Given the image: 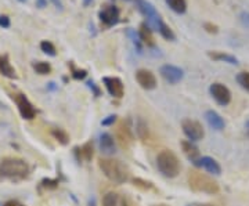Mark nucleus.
I'll return each instance as SVG.
<instances>
[{
    "mask_svg": "<svg viewBox=\"0 0 249 206\" xmlns=\"http://www.w3.org/2000/svg\"><path fill=\"white\" fill-rule=\"evenodd\" d=\"M98 168L109 181L115 184H124L129 180V176H130V172L124 163L112 158L98 159Z\"/></svg>",
    "mask_w": 249,
    "mask_h": 206,
    "instance_id": "nucleus-1",
    "label": "nucleus"
},
{
    "mask_svg": "<svg viewBox=\"0 0 249 206\" xmlns=\"http://www.w3.org/2000/svg\"><path fill=\"white\" fill-rule=\"evenodd\" d=\"M29 173V166L21 158L7 156L0 162V177L11 180L25 179Z\"/></svg>",
    "mask_w": 249,
    "mask_h": 206,
    "instance_id": "nucleus-2",
    "label": "nucleus"
},
{
    "mask_svg": "<svg viewBox=\"0 0 249 206\" xmlns=\"http://www.w3.org/2000/svg\"><path fill=\"white\" fill-rule=\"evenodd\" d=\"M157 168L162 176L168 177V179H175L178 177L180 173V161L176 156V154L170 150H162L157 155Z\"/></svg>",
    "mask_w": 249,
    "mask_h": 206,
    "instance_id": "nucleus-3",
    "label": "nucleus"
},
{
    "mask_svg": "<svg viewBox=\"0 0 249 206\" xmlns=\"http://www.w3.org/2000/svg\"><path fill=\"white\" fill-rule=\"evenodd\" d=\"M188 184L190 189L196 192H205V194H216L219 192V184L212 177L206 176L204 173L193 171L188 174Z\"/></svg>",
    "mask_w": 249,
    "mask_h": 206,
    "instance_id": "nucleus-4",
    "label": "nucleus"
},
{
    "mask_svg": "<svg viewBox=\"0 0 249 206\" xmlns=\"http://www.w3.org/2000/svg\"><path fill=\"white\" fill-rule=\"evenodd\" d=\"M136 1V7L142 13V16L147 19V25L151 28V31H158L160 22L162 21V18L160 17L157 9L154 7V4L147 1V0H134Z\"/></svg>",
    "mask_w": 249,
    "mask_h": 206,
    "instance_id": "nucleus-5",
    "label": "nucleus"
},
{
    "mask_svg": "<svg viewBox=\"0 0 249 206\" xmlns=\"http://www.w3.org/2000/svg\"><path fill=\"white\" fill-rule=\"evenodd\" d=\"M181 129H183V133L186 135V137L196 143V141H199L202 140L205 136V130L202 125L198 122V120H194V119H183L181 120Z\"/></svg>",
    "mask_w": 249,
    "mask_h": 206,
    "instance_id": "nucleus-6",
    "label": "nucleus"
},
{
    "mask_svg": "<svg viewBox=\"0 0 249 206\" xmlns=\"http://www.w3.org/2000/svg\"><path fill=\"white\" fill-rule=\"evenodd\" d=\"M209 93L211 96L213 97V100L222 107H226L230 104L231 101V91L229 90L227 86H224L223 83H219V82H214L209 87Z\"/></svg>",
    "mask_w": 249,
    "mask_h": 206,
    "instance_id": "nucleus-7",
    "label": "nucleus"
},
{
    "mask_svg": "<svg viewBox=\"0 0 249 206\" xmlns=\"http://www.w3.org/2000/svg\"><path fill=\"white\" fill-rule=\"evenodd\" d=\"M160 76L168 82V83H170V85H176V83H178V82L184 78L183 69L176 67V65H170V64L162 65L160 69Z\"/></svg>",
    "mask_w": 249,
    "mask_h": 206,
    "instance_id": "nucleus-8",
    "label": "nucleus"
},
{
    "mask_svg": "<svg viewBox=\"0 0 249 206\" xmlns=\"http://www.w3.org/2000/svg\"><path fill=\"white\" fill-rule=\"evenodd\" d=\"M98 17H100V21L106 25V27H114L119 22V9L114 6V4H108L106 7L100 10L98 13Z\"/></svg>",
    "mask_w": 249,
    "mask_h": 206,
    "instance_id": "nucleus-9",
    "label": "nucleus"
},
{
    "mask_svg": "<svg viewBox=\"0 0 249 206\" xmlns=\"http://www.w3.org/2000/svg\"><path fill=\"white\" fill-rule=\"evenodd\" d=\"M116 138L124 148H127L133 143V132L129 120H121L116 129Z\"/></svg>",
    "mask_w": 249,
    "mask_h": 206,
    "instance_id": "nucleus-10",
    "label": "nucleus"
},
{
    "mask_svg": "<svg viewBox=\"0 0 249 206\" xmlns=\"http://www.w3.org/2000/svg\"><path fill=\"white\" fill-rule=\"evenodd\" d=\"M16 104H17L18 111L21 114V117L27 120H32L36 115L35 107L32 105V103L25 97V94H17L16 96Z\"/></svg>",
    "mask_w": 249,
    "mask_h": 206,
    "instance_id": "nucleus-11",
    "label": "nucleus"
},
{
    "mask_svg": "<svg viewBox=\"0 0 249 206\" xmlns=\"http://www.w3.org/2000/svg\"><path fill=\"white\" fill-rule=\"evenodd\" d=\"M104 86L106 89L108 90V93L115 97V99H122L124 94V87L122 81L119 78H115V76H106L104 79Z\"/></svg>",
    "mask_w": 249,
    "mask_h": 206,
    "instance_id": "nucleus-12",
    "label": "nucleus"
},
{
    "mask_svg": "<svg viewBox=\"0 0 249 206\" xmlns=\"http://www.w3.org/2000/svg\"><path fill=\"white\" fill-rule=\"evenodd\" d=\"M136 81L144 90H154L157 87V78L150 69H139L136 72Z\"/></svg>",
    "mask_w": 249,
    "mask_h": 206,
    "instance_id": "nucleus-13",
    "label": "nucleus"
},
{
    "mask_svg": "<svg viewBox=\"0 0 249 206\" xmlns=\"http://www.w3.org/2000/svg\"><path fill=\"white\" fill-rule=\"evenodd\" d=\"M194 165L196 168H202L205 172H208V173H211L213 176L222 174V168H220L219 162L213 159V158H211V156H201Z\"/></svg>",
    "mask_w": 249,
    "mask_h": 206,
    "instance_id": "nucleus-14",
    "label": "nucleus"
},
{
    "mask_svg": "<svg viewBox=\"0 0 249 206\" xmlns=\"http://www.w3.org/2000/svg\"><path fill=\"white\" fill-rule=\"evenodd\" d=\"M98 144H100V151L104 155H114L116 153L115 138L109 133H103L100 136Z\"/></svg>",
    "mask_w": 249,
    "mask_h": 206,
    "instance_id": "nucleus-15",
    "label": "nucleus"
},
{
    "mask_svg": "<svg viewBox=\"0 0 249 206\" xmlns=\"http://www.w3.org/2000/svg\"><path fill=\"white\" fill-rule=\"evenodd\" d=\"M205 119H206L208 125L211 126L212 129H214V130H217V132H220V130H223L226 127L224 119L213 109H209V111L205 112Z\"/></svg>",
    "mask_w": 249,
    "mask_h": 206,
    "instance_id": "nucleus-16",
    "label": "nucleus"
},
{
    "mask_svg": "<svg viewBox=\"0 0 249 206\" xmlns=\"http://www.w3.org/2000/svg\"><path fill=\"white\" fill-rule=\"evenodd\" d=\"M180 144H181V148H183L184 155H186L187 158L193 162V163H196V162L201 158L199 150H198V147H196L193 141H190V140H183Z\"/></svg>",
    "mask_w": 249,
    "mask_h": 206,
    "instance_id": "nucleus-17",
    "label": "nucleus"
},
{
    "mask_svg": "<svg viewBox=\"0 0 249 206\" xmlns=\"http://www.w3.org/2000/svg\"><path fill=\"white\" fill-rule=\"evenodd\" d=\"M103 206H127V202L121 194L109 191L103 197Z\"/></svg>",
    "mask_w": 249,
    "mask_h": 206,
    "instance_id": "nucleus-18",
    "label": "nucleus"
},
{
    "mask_svg": "<svg viewBox=\"0 0 249 206\" xmlns=\"http://www.w3.org/2000/svg\"><path fill=\"white\" fill-rule=\"evenodd\" d=\"M0 73L9 79H17V73L16 69L13 68V65L10 64L9 57L7 55H0Z\"/></svg>",
    "mask_w": 249,
    "mask_h": 206,
    "instance_id": "nucleus-19",
    "label": "nucleus"
},
{
    "mask_svg": "<svg viewBox=\"0 0 249 206\" xmlns=\"http://www.w3.org/2000/svg\"><path fill=\"white\" fill-rule=\"evenodd\" d=\"M139 36H140V40L142 43L147 45L148 47H155V42H154V36H152L151 28L148 27L145 22H142L139 29Z\"/></svg>",
    "mask_w": 249,
    "mask_h": 206,
    "instance_id": "nucleus-20",
    "label": "nucleus"
},
{
    "mask_svg": "<svg viewBox=\"0 0 249 206\" xmlns=\"http://www.w3.org/2000/svg\"><path fill=\"white\" fill-rule=\"evenodd\" d=\"M208 55L214 61H224V63L231 64V65H238V60L231 54H226L222 52H209Z\"/></svg>",
    "mask_w": 249,
    "mask_h": 206,
    "instance_id": "nucleus-21",
    "label": "nucleus"
},
{
    "mask_svg": "<svg viewBox=\"0 0 249 206\" xmlns=\"http://www.w3.org/2000/svg\"><path fill=\"white\" fill-rule=\"evenodd\" d=\"M136 133H137V137L142 140V141H147L148 137H150V130H148V125L147 122H144V119L139 118L137 120V125H136Z\"/></svg>",
    "mask_w": 249,
    "mask_h": 206,
    "instance_id": "nucleus-22",
    "label": "nucleus"
},
{
    "mask_svg": "<svg viewBox=\"0 0 249 206\" xmlns=\"http://www.w3.org/2000/svg\"><path fill=\"white\" fill-rule=\"evenodd\" d=\"M169 9L178 14H184L187 11V1L186 0H165Z\"/></svg>",
    "mask_w": 249,
    "mask_h": 206,
    "instance_id": "nucleus-23",
    "label": "nucleus"
},
{
    "mask_svg": "<svg viewBox=\"0 0 249 206\" xmlns=\"http://www.w3.org/2000/svg\"><path fill=\"white\" fill-rule=\"evenodd\" d=\"M76 148H78V147H76ZM78 153L80 154V158H82V159H85L86 162L91 161L93 154H94V150H93V143H91V141H88L86 144H83V145L80 147V150L78 148Z\"/></svg>",
    "mask_w": 249,
    "mask_h": 206,
    "instance_id": "nucleus-24",
    "label": "nucleus"
},
{
    "mask_svg": "<svg viewBox=\"0 0 249 206\" xmlns=\"http://www.w3.org/2000/svg\"><path fill=\"white\" fill-rule=\"evenodd\" d=\"M158 32H160V36H162L163 39H166V40H170V42L176 40V35H175V32H173V31H172V28H170L169 25H166L163 21H160V22Z\"/></svg>",
    "mask_w": 249,
    "mask_h": 206,
    "instance_id": "nucleus-25",
    "label": "nucleus"
},
{
    "mask_svg": "<svg viewBox=\"0 0 249 206\" xmlns=\"http://www.w3.org/2000/svg\"><path fill=\"white\" fill-rule=\"evenodd\" d=\"M52 136H53L58 143L62 144V145H67V144L70 143V136H68V133L65 130H62V129H53L52 130Z\"/></svg>",
    "mask_w": 249,
    "mask_h": 206,
    "instance_id": "nucleus-26",
    "label": "nucleus"
},
{
    "mask_svg": "<svg viewBox=\"0 0 249 206\" xmlns=\"http://www.w3.org/2000/svg\"><path fill=\"white\" fill-rule=\"evenodd\" d=\"M34 69L39 75H49L52 72V65L45 61H39V63L34 64Z\"/></svg>",
    "mask_w": 249,
    "mask_h": 206,
    "instance_id": "nucleus-27",
    "label": "nucleus"
},
{
    "mask_svg": "<svg viewBox=\"0 0 249 206\" xmlns=\"http://www.w3.org/2000/svg\"><path fill=\"white\" fill-rule=\"evenodd\" d=\"M237 82L241 87L249 93V72H241L237 75Z\"/></svg>",
    "mask_w": 249,
    "mask_h": 206,
    "instance_id": "nucleus-28",
    "label": "nucleus"
},
{
    "mask_svg": "<svg viewBox=\"0 0 249 206\" xmlns=\"http://www.w3.org/2000/svg\"><path fill=\"white\" fill-rule=\"evenodd\" d=\"M40 50H42L43 53L47 54V55H52V57H54V55L57 54L54 45L52 42H49V40H43V42L40 43Z\"/></svg>",
    "mask_w": 249,
    "mask_h": 206,
    "instance_id": "nucleus-29",
    "label": "nucleus"
},
{
    "mask_svg": "<svg viewBox=\"0 0 249 206\" xmlns=\"http://www.w3.org/2000/svg\"><path fill=\"white\" fill-rule=\"evenodd\" d=\"M88 76V71L86 69H75L73 67H72V78L73 79H85Z\"/></svg>",
    "mask_w": 249,
    "mask_h": 206,
    "instance_id": "nucleus-30",
    "label": "nucleus"
},
{
    "mask_svg": "<svg viewBox=\"0 0 249 206\" xmlns=\"http://www.w3.org/2000/svg\"><path fill=\"white\" fill-rule=\"evenodd\" d=\"M133 183H134V186H137V187H142L144 189H152L151 183H150V181H145V180L134 179Z\"/></svg>",
    "mask_w": 249,
    "mask_h": 206,
    "instance_id": "nucleus-31",
    "label": "nucleus"
},
{
    "mask_svg": "<svg viewBox=\"0 0 249 206\" xmlns=\"http://www.w3.org/2000/svg\"><path fill=\"white\" fill-rule=\"evenodd\" d=\"M42 184L46 189H57L58 187V180L53 179H43L42 180Z\"/></svg>",
    "mask_w": 249,
    "mask_h": 206,
    "instance_id": "nucleus-32",
    "label": "nucleus"
},
{
    "mask_svg": "<svg viewBox=\"0 0 249 206\" xmlns=\"http://www.w3.org/2000/svg\"><path fill=\"white\" fill-rule=\"evenodd\" d=\"M204 28L206 32H209V34H217L219 32V28L217 25H214L212 22H205Z\"/></svg>",
    "mask_w": 249,
    "mask_h": 206,
    "instance_id": "nucleus-33",
    "label": "nucleus"
},
{
    "mask_svg": "<svg viewBox=\"0 0 249 206\" xmlns=\"http://www.w3.org/2000/svg\"><path fill=\"white\" fill-rule=\"evenodd\" d=\"M240 21L241 24L244 25V27L249 28V13L248 11H242L240 14Z\"/></svg>",
    "mask_w": 249,
    "mask_h": 206,
    "instance_id": "nucleus-34",
    "label": "nucleus"
},
{
    "mask_svg": "<svg viewBox=\"0 0 249 206\" xmlns=\"http://www.w3.org/2000/svg\"><path fill=\"white\" fill-rule=\"evenodd\" d=\"M116 115H109V117H107L103 122H101V125L103 126H112L114 123L116 122Z\"/></svg>",
    "mask_w": 249,
    "mask_h": 206,
    "instance_id": "nucleus-35",
    "label": "nucleus"
},
{
    "mask_svg": "<svg viewBox=\"0 0 249 206\" xmlns=\"http://www.w3.org/2000/svg\"><path fill=\"white\" fill-rule=\"evenodd\" d=\"M10 18L7 16H0V27L1 28H9L10 27Z\"/></svg>",
    "mask_w": 249,
    "mask_h": 206,
    "instance_id": "nucleus-36",
    "label": "nucleus"
},
{
    "mask_svg": "<svg viewBox=\"0 0 249 206\" xmlns=\"http://www.w3.org/2000/svg\"><path fill=\"white\" fill-rule=\"evenodd\" d=\"M50 1L53 3V4L55 6V7H57V9H60V10L64 9V4H62L61 0H50Z\"/></svg>",
    "mask_w": 249,
    "mask_h": 206,
    "instance_id": "nucleus-37",
    "label": "nucleus"
},
{
    "mask_svg": "<svg viewBox=\"0 0 249 206\" xmlns=\"http://www.w3.org/2000/svg\"><path fill=\"white\" fill-rule=\"evenodd\" d=\"M89 86H90V89L94 90V93H96V96H98V94H100V90H98L97 87L94 86V83H93V82H89Z\"/></svg>",
    "mask_w": 249,
    "mask_h": 206,
    "instance_id": "nucleus-38",
    "label": "nucleus"
},
{
    "mask_svg": "<svg viewBox=\"0 0 249 206\" xmlns=\"http://www.w3.org/2000/svg\"><path fill=\"white\" fill-rule=\"evenodd\" d=\"M37 1V7H40V9H43L46 6V0H36Z\"/></svg>",
    "mask_w": 249,
    "mask_h": 206,
    "instance_id": "nucleus-39",
    "label": "nucleus"
},
{
    "mask_svg": "<svg viewBox=\"0 0 249 206\" xmlns=\"http://www.w3.org/2000/svg\"><path fill=\"white\" fill-rule=\"evenodd\" d=\"M91 1H93V0H83V4H85V6H89Z\"/></svg>",
    "mask_w": 249,
    "mask_h": 206,
    "instance_id": "nucleus-40",
    "label": "nucleus"
},
{
    "mask_svg": "<svg viewBox=\"0 0 249 206\" xmlns=\"http://www.w3.org/2000/svg\"><path fill=\"white\" fill-rule=\"evenodd\" d=\"M188 206H213V205H202V204H191V205Z\"/></svg>",
    "mask_w": 249,
    "mask_h": 206,
    "instance_id": "nucleus-41",
    "label": "nucleus"
},
{
    "mask_svg": "<svg viewBox=\"0 0 249 206\" xmlns=\"http://www.w3.org/2000/svg\"><path fill=\"white\" fill-rule=\"evenodd\" d=\"M245 129H247V133L249 135V120L247 122V123H245Z\"/></svg>",
    "mask_w": 249,
    "mask_h": 206,
    "instance_id": "nucleus-42",
    "label": "nucleus"
},
{
    "mask_svg": "<svg viewBox=\"0 0 249 206\" xmlns=\"http://www.w3.org/2000/svg\"><path fill=\"white\" fill-rule=\"evenodd\" d=\"M89 206H96V204H94V199H91V201H90Z\"/></svg>",
    "mask_w": 249,
    "mask_h": 206,
    "instance_id": "nucleus-43",
    "label": "nucleus"
},
{
    "mask_svg": "<svg viewBox=\"0 0 249 206\" xmlns=\"http://www.w3.org/2000/svg\"><path fill=\"white\" fill-rule=\"evenodd\" d=\"M19 1H25V0H19Z\"/></svg>",
    "mask_w": 249,
    "mask_h": 206,
    "instance_id": "nucleus-44",
    "label": "nucleus"
}]
</instances>
